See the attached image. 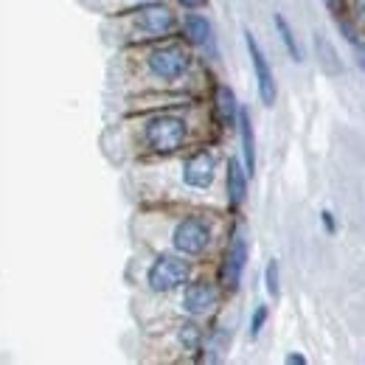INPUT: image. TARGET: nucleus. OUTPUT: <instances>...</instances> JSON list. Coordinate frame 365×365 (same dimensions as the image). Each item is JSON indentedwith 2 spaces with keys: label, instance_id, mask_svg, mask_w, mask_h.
Listing matches in <instances>:
<instances>
[{
  "label": "nucleus",
  "instance_id": "1",
  "mask_svg": "<svg viewBox=\"0 0 365 365\" xmlns=\"http://www.w3.org/2000/svg\"><path fill=\"white\" fill-rule=\"evenodd\" d=\"M214 115L202 101L127 113L101 135V149L113 163H140L169 158L214 138Z\"/></svg>",
  "mask_w": 365,
  "mask_h": 365
},
{
  "label": "nucleus",
  "instance_id": "2",
  "mask_svg": "<svg viewBox=\"0 0 365 365\" xmlns=\"http://www.w3.org/2000/svg\"><path fill=\"white\" fill-rule=\"evenodd\" d=\"M220 152L217 146L200 143L169 158L130 163V188L143 205H217L220 185Z\"/></svg>",
  "mask_w": 365,
  "mask_h": 365
},
{
  "label": "nucleus",
  "instance_id": "3",
  "mask_svg": "<svg viewBox=\"0 0 365 365\" xmlns=\"http://www.w3.org/2000/svg\"><path fill=\"white\" fill-rule=\"evenodd\" d=\"M133 236L149 250H172L205 262L220 247L225 222L217 205H143L133 220Z\"/></svg>",
  "mask_w": 365,
  "mask_h": 365
},
{
  "label": "nucleus",
  "instance_id": "4",
  "mask_svg": "<svg viewBox=\"0 0 365 365\" xmlns=\"http://www.w3.org/2000/svg\"><path fill=\"white\" fill-rule=\"evenodd\" d=\"M115 85L127 93L146 91H191V82L200 76V62L194 48L185 40H155L143 46L121 48L115 68Z\"/></svg>",
  "mask_w": 365,
  "mask_h": 365
},
{
  "label": "nucleus",
  "instance_id": "5",
  "mask_svg": "<svg viewBox=\"0 0 365 365\" xmlns=\"http://www.w3.org/2000/svg\"><path fill=\"white\" fill-rule=\"evenodd\" d=\"M180 29L178 11L163 0H149L135 9H127L121 14H113L104 20V40L115 43L118 48L143 46L155 40L175 37Z\"/></svg>",
  "mask_w": 365,
  "mask_h": 365
},
{
  "label": "nucleus",
  "instance_id": "6",
  "mask_svg": "<svg viewBox=\"0 0 365 365\" xmlns=\"http://www.w3.org/2000/svg\"><path fill=\"white\" fill-rule=\"evenodd\" d=\"M194 275H197L194 259L172 253V250H152V259L143 267L140 284L149 295H175Z\"/></svg>",
  "mask_w": 365,
  "mask_h": 365
},
{
  "label": "nucleus",
  "instance_id": "7",
  "mask_svg": "<svg viewBox=\"0 0 365 365\" xmlns=\"http://www.w3.org/2000/svg\"><path fill=\"white\" fill-rule=\"evenodd\" d=\"M222 287L217 278H191L185 287H180V298H178V315L180 318H211L222 301Z\"/></svg>",
  "mask_w": 365,
  "mask_h": 365
},
{
  "label": "nucleus",
  "instance_id": "8",
  "mask_svg": "<svg viewBox=\"0 0 365 365\" xmlns=\"http://www.w3.org/2000/svg\"><path fill=\"white\" fill-rule=\"evenodd\" d=\"M247 256H250V242H247V233L239 222H233L228 230V242H225V250L220 256V273L217 281L222 287L225 295H233L242 284V275L247 267Z\"/></svg>",
  "mask_w": 365,
  "mask_h": 365
},
{
  "label": "nucleus",
  "instance_id": "9",
  "mask_svg": "<svg viewBox=\"0 0 365 365\" xmlns=\"http://www.w3.org/2000/svg\"><path fill=\"white\" fill-rule=\"evenodd\" d=\"M245 46H247V53H250V62H253V73H256V88H259V98L264 107H273L278 101V82H275V73L264 56L262 46L256 43L253 31H245Z\"/></svg>",
  "mask_w": 365,
  "mask_h": 365
},
{
  "label": "nucleus",
  "instance_id": "10",
  "mask_svg": "<svg viewBox=\"0 0 365 365\" xmlns=\"http://www.w3.org/2000/svg\"><path fill=\"white\" fill-rule=\"evenodd\" d=\"M180 31H182V37H185V43H188L191 48H200V51H205V53L217 56V37H214V26H211V20H208L205 14H200L197 9H194V11H188V14L182 17Z\"/></svg>",
  "mask_w": 365,
  "mask_h": 365
},
{
  "label": "nucleus",
  "instance_id": "11",
  "mask_svg": "<svg viewBox=\"0 0 365 365\" xmlns=\"http://www.w3.org/2000/svg\"><path fill=\"white\" fill-rule=\"evenodd\" d=\"M239 101H236V93L230 91L228 85H217L214 88V98H211V115H214V124L220 130H236L239 124Z\"/></svg>",
  "mask_w": 365,
  "mask_h": 365
},
{
  "label": "nucleus",
  "instance_id": "12",
  "mask_svg": "<svg viewBox=\"0 0 365 365\" xmlns=\"http://www.w3.org/2000/svg\"><path fill=\"white\" fill-rule=\"evenodd\" d=\"M247 180H250V175H247L245 163L239 158H228L225 160V200L233 211L242 208L247 200Z\"/></svg>",
  "mask_w": 365,
  "mask_h": 365
},
{
  "label": "nucleus",
  "instance_id": "13",
  "mask_svg": "<svg viewBox=\"0 0 365 365\" xmlns=\"http://www.w3.org/2000/svg\"><path fill=\"white\" fill-rule=\"evenodd\" d=\"M239 138H242V163L247 169V175L253 178L256 175V133H253V121H250V113L242 107L239 110Z\"/></svg>",
  "mask_w": 365,
  "mask_h": 365
},
{
  "label": "nucleus",
  "instance_id": "14",
  "mask_svg": "<svg viewBox=\"0 0 365 365\" xmlns=\"http://www.w3.org/2000/svg\"><path fill=\"white\" fill-rule=\"evenodd\" d=\"M273 23H275L278 37H281V43H284V48H287V53H289V59H292V62H304V48H301V43H298V37H295L289 20H287L281 11H275Z\"/></svg>",
  "mask_w": 365,
  "mask_h": 365
},
{
  "label": "nucleus",
  "instance_id": "15",
  "mask_svg": "<svg viewBox=\"0 0 365 365\" xmlns=\"http://www.w3.org/2000/svg\"><path fill=\"white\" fill-rule=\"evenodd\" d=\"M85 9H91L96 14H104V17H113V14H121L127 9H135L140 3H149V0H79Z\"/></svg>",
  "mask_w": 365,
  "mask_h": 365
},
{
  "label": "nucleus",
  "instance_id": "16",
  "mask_svg": "<svg viewBox=\"0 0 365 365\" xmlns=\"http://www.w3.org/2000/svg\"><path fill=\"white\" fill-rule=\"evenodd\" d=\"M315 48H318V56H320V62H323L326 71H331V73H340V71H343V62H340L337 51L326 43L323 34H315Z\"/></svg>",
  "mask_w": 365,
  "mask_h": 365
},
{
  "label": "nucleus",
  "instance_id": "17",
  "mask_svg": "<svg viewBox=\"0 0 365 365\" xmlns=\"http://www.w3.org/2000/svg\"><path fill=\"white\" fill-rule=\"evenodd\" d=\"M264 287H267L270 298L281 295V264H278V259H270L267 267H264Z\"/></svg>",
  "mask_w": 365,
  "mask_h": 365
},
{
  "label": "nucleus",
  "instance_id": "18",
  "mask_svg": "<svg viewBox=\"0 0 365 365\" xmlns=\"http://www.w3.org/2000/svg\"><path fill=\"white\" fill-rule=\"evenodd\" d=\"M267 318H270L267 304H259V307H256V312H253V318H250V337H259V334H262V329H264Z\"/></svg>",
  "mask_w": 365,
  "mask_h": 365
},
{
  "label": "nucleus",
  "instance_id": "19",
  "mask_svg": "<svg viewBox=\"0 0 365 365\" xmlns=\"http://www.w3.org/2000/svg\"><path fill=\"white\" fill-rule=\"evenodd\" d=\"M346 3V14H351V23L357 26H365V0H343Z\"/></svg>",
  "mask_w": 365,
  "mask_h": 365
},
{
  "label": "nucleus",
  "instance_id": "20",
  "mask_svg": "<svg viewBox=\"0 0 365 365\" xmlns=\"http://www.w3.org/2000/svg\"><path fill=\"white\" fill-rule=\"evenodd\" d=\"M320 220H323V228H326V233H334L337 222H334V214H331V211H323V214H320Z\"/></svg>",
  "mask_w": 365,
  "mask_h": 365
},
{
  "label": "nucleus",
  "instance_id": "21",
  "mask_svg": "<svg viewBox=\"0 0 365 365\" xmlns=\"http://www.w3.org/2000/svg\"><path fill=\"white\" fill-rule=\"evenodd\" d=\"M182 9H188V11H194V9H200V6H205V0H178Z\"/></svg>",
  "mask_w": 365,
  "mask_h": 365
},
{
  "label": "nucleus",
  "instance_id": "22",
  "mask_svg": "<svg viewBox=\"0 0 365 365\" xmlns=\"http://www.w3.org/2000/svg\"><path fill=\"white\" fill-rule=\"evenodd\" d=\"M351 46L357 48V56H360V68L365 71V43H363V40H357V43H351Z\"/></svg>",
  "mask_w": 365,
  "mask_h": 365
},
{
  "label": "nucleus",
  "instance_id": "23",
  "mask_svg": "<svg viewBox=\"0 0 365 365\" xmlns=\"http://www.w3.org/2000/svg\"><path fill=\"white\" fill-rule=\"evenodd\" d=\"M287 363L289 365H307V357H304V354H287Z\"/></svg>",
  "mask_w": 365,
  "mask_h": 365
}]
</instances>
